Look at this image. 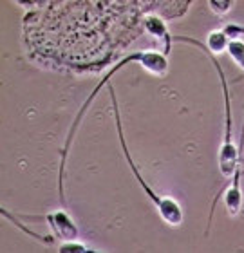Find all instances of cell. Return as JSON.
Segmentation results:
<instances>
[{
  "label": "cell",
  "mask_w": 244,
  "mask_h": 253,
  "mask_svg": "<svg viewBox=\"0 0 244 253\" xmlns=\"http://www.w3.org/2000/svg\"><path fill=\"white\" fill-rule=\"evenodd\" d=\"M58 250L60 252H90L83 244H76V241H67V243L62 244Z\"/></svg>",
  "instance_id": "cell-8"
},
{
  "label": "cell",
  "mask_w": 244,
  "mask_h": 253,
  "mask_svg": "<svg viewBox=\"0 0 244 253\" xmlns=\"http://www.w3.org/2000/svg\"><path fill=\"white\" fill-rule=\"evenodd\" d=\"M208 5L212 7L215 13H226V11L232 9V2H208Z\"/></svg>",
  "instance_id": "cell-9"
},
{
  "label": "cell",
  "mask_w": 244,
  "mask_h": 253,
  "mask_svg": "<svg viewBox=\"0 0 244 253\" xmlns=\"http://www.w3.org/2000/svg\"><path fill=\"white\" fill-rule=\"evenodd\" d=\"M109 92H111L112 107H114V118H116L118 136H120V143H122L123 154H125V159H127L128 167H130V170L134 172V175H136L138 183L141 185V188L145 190V194L149 195V199L154 203V206L158 208V211H160V215L163 217V221L166 222V224H170V226H179L181 222H183V208H181L179 203H177L175 199H172V197H160L158 194H154V190L150 188V186L147 185V181L141 177V174H139V169L136 167V163L132 161V156L128 154L127 143H125V136H123V126H122V118H120L118 98H116V92H114V87H112L111 84H109Z\"/></svg>",
  "instance_id": "cell-3"
},
{
  "label": "cell",
  "mask_w": 244,
  "mask_h": 253,
  "mask_svg": "<svg viewBox=\"0 0 244 253\" xmlns=\"http://www.w3.org/2000/svg\"><path fill=\"white\" fill-rule=\"evenodd\" d=\"M232 38L226 35L224 31H212L208 35V51L210 53H221V51H226L228 49V43Z\"/></svg>",
  "instance_id": "cell-6"
},
{
  "label": "cell",
  "mask_w": 244,
  "mask_h": 253,
  "mask_svg": "<svg viewBox=\"0 0 244 253\" xmlns=\"http://www.w3.org/2000/svg\"><path fill=\"white\" fill-rule=\"evenodd\" d=\"M43 221L47 222L49 228L54 232V235L60 239V241H78L80 237V232H78V226L75 224V221L71 219V215L64 210H56L51 211L43 217Z\"/></svg>",
  "instance_id": "cell-4"
},
{
  "label": "cell",
  "mask_w": 244,
  "mask_h": 253,
  "mask_svg": "<svg viewBox=\"0 0 244 253\" xmlns=\"http://www.w3.org/2000/svg\"><path fill=\"white\" fill-rule=\"evenodd\" d=\"M174 40H179V42L185 43H194L197 47L204 51L206 56L210 58V62L213 63V67L217 71L219 78H221V85H223V94H224V141L223 147L219 150V170L221 174L226 177V179H232V175L235 174V170L239 169V161H241V154L239 148L235 147V139H234V123H232V105H230V92H228V82H226V76H224V71L221 67V63L215 60V54L210 53L208 47L204 43H201L199 40L192 37H174Z\"/></svg>",
  "instance_id": "cell-2"
},
{
  "label": "cell",
  "mask_w": 244,
  "mask_h": 253,
  "mask_svg": "<svg viewBox=\"0 0 244 253\" xmlns=\"http://www.w3.org/2000/svg\"><path fill=\"white\" fill-rule=\"evenodd\" d=\"M143 27H145V31L150 33L152 37H156L158 40H161V42L164 43V51H163L164 56H166V54H170V49H172V40H174V37L168 33V26L161 20L160 16H145Z\"/></svg>",
  "instance_id": "cell-5"
},
{
  "label": "cell",
  "mask_w": 244,
  "mask_h": 253,
  "mask_svg": "<svg viewBox=\"0 0 244 253\" xmlns=\"http://www.w3.org/2000/svg\"><path fill=\"white\" fill-rule=\"evenodd\" d=\"M228 54L244 69V42L241 38H232L228 43Z\"/></svg>",
  "instance_id": "cell-7"
},
{
  "label": "cell",
  "mask_w": 244,
  "mask_h": 253,
  "mask_svg": "<svg viewBox=\"0 0 244 253\" xmlns=\"http://www.w3.org/2000/svg\"><path fill=\"white\" fill-rule=\"evenodd\" d=\"M243 174H244V170H243Z\"/></svg>",
  "instance_id": "cell-10"
},
{
  "label": "cell",
  "mask_w": 244,
  "mask_h": 253,
  "mask_svg": "<svg viewBox=\"0 0 244 253\" xmlns=\"http://www.w3.org/2000/svg\"><path fill=\"white\" fill-rule=\"evenodd\" d=\"M128 63H139V65H143V69H147L149 73L156 74V76H163V74L168 73V58H166L163 53H160V51H141V53L127 54V56H125L123 60H120V62L114 65V69H111V71H109V73L103 76V80H101L100 84H98L94 89H92V92H90L89 98L85 100V103L81 105V109L78 111V114H76L75 122H73V125H71L69 136H67V141H65V148H64V152H62V165H60V201H62V205H65L64 169H65V159H67V150H69L71 141H73V137H75L76 130H78V126H80L81 118H83V114L87 112V109L90 107V103H92V100L96 98V94L100 92L101 87H103L105 84H109L112 76H114V74H116L120 69H123L125 65H128Z\"/></svg>",
  "instance_id": "cell-1"
}]
</instances>
